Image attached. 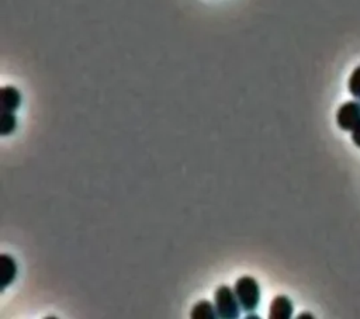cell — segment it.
Here are the masks:
<instances>
[{
  "label": "cell",
  "instance_id": "cell-4",
  "mask_svg": "<svg viewBox=\"0 0 360 319\" xmlns=\"http://www.w3.org/2000/svg\"><path fill=\"white\" fill-rule=\"evenodd\" d=\"M292 302L285 295H277L269 308L270 319H290L292 316Z\"/></svg>",
  "mask_w": 360,
  "mask_h": 319
},
{
  "label": "cell",
  "instance_id": "cell-6",
  "mask_svg": "<svg viewBox=\"0 0 360 319\" xmlns=\"http://www.w3.org/2000/svg\"><path fill=\"white\" fill-rule=\"evenodd\" d=\"M0 104L3 111L14 112L21 104V94L14 86H4L0 91Z\"/></svg>",
  "mask_w": 360,
  "mask_h": 319
},
{
  "label": "cell",
  "instance_id": "cell-2",
  "mask_svg": "<svg viewBox=\"0 0 360 319\" xmlns=\"http://www.w3.org/2000/svg\"><path fill=\"white\" fill-rule=\"evenodd\" d=\"M214 305L218 316L222 319H235L239 316V302L235 291L228 285H221L214 295Z\"/></svg>",
  "mask_w": 360,
  "mask_h": 319
},
{
  "label": "cell",
  "instance_id": "cell-5",
  "mask_svg": "<svg viewBox=\"0 0 360 319\" xmlns=\"http://www.w3.org/2000/svg\"><path fill=\"white\" fill-rule=\"evenodd\" d=\"M17 274V264L15 260L8 254L0 256V289L4 291L15 278Z\"/></svg>",
  "mask_w": 360,
  "mask_h": 319
},
{
  "label": "cell",
  "instance_id": "cell-3",
  "mask_svg": "<svg viewBox=\"0 0 360 319\" xmlns=\"http://www.w3.org/2000/svg\"><path fill=\"white\" fill-rule=\"evenodd\" d=\"M336 122L343 131H352L360 124V101L343 103L336 112Z\"/></svg>",
  "mask_w": 360,
  "mask_h": 319
},
{
  "label": "cell",
  "instance_id": "cell-1",
  "mask_svg": "<svg viewBox=\"0 0 360 319\" xmlns=\"http://www.w3.org/2000/svg\"><path fill=\"white\" fill-rule=\"evenodd\" d=\"M233 291L240 308L245 312L256 311V308L260 304V287L253 277L243 275L238 278L233 285Z\"/></svg>",
  "mask_w": 360,
  "mask_h": 319
},
{
  "label": "cell",
  "instance_id": "cell-11",
  "mask_svg": "<svg viewBox=\"0 0 360 319\" xmlns=\"http://www.w3.org/2000/svg\"><path fill=\"white\" fill-rule=\"evenodd\" d=\"M298 318H312V315H309V313H302V315H300Z\"/></svg>",
  "mask_w": 360,
  "mask_h": 319
},
{
  "label": "cell",
  "instance_id": "cell-8",
  "mask_svg": "<svg viewBox=\"0 0 360 319\" xmlns=\"http://www.w3.org/2000/svg\"><path fill=\"white\" fill-rule=\"evenodd\" d=\"M15 126H17V118H15L14 112L3 111L1 119H0V134L4 136L10 135L14 132Z\"/></svg>",
  "mask_w": 360,
  "mask_h": 319
},
{
  "label": "cell",
  "instance_id": "cell-9",
  "mask_svg": "<svg viewBox=\"0 0 360 319\" xmlns=\"http://www.w3.org/2000/svg\"><path fill=\"white\" fill-rule=\"evenodd\" d=\"M347 87H349V91L350 94L357 98V101H360V66H357L350 77H349V82H347Z\"/></svg>",
  "mask_w": 360,
  "mask_h": 319
},
{
  "label": "cell",
  "instance_id": "cell-10",
  "mask_svg": "<svg viewBox=\"0 0 360 319\" xmlns=\"http://www.w3.org/2000/svg\"><path fill=\"white\" fill-rule=\"evenodd\" d=\"M352 141L354 142V145L357 148H360V124H357L353 129H352Z\"/></svg>",
  "mask_w": 360,
  "mask_h": 319
},
{
  "label": "cell",
  "instance_id": "cell-7",
  "mask_svg": "<svg viewBox=\"0 0 360 319\" xmlns=\"http://www.w3.org/2000/svg\"><path fill=\"white\" fill-rule=\"evenodd\" d=\"M218 316L217 308L214 304H211L210 301H198L190 312V318L193 319H214Z\"/></svg>",
  "mask_w": 360,
  "mask_h": 319
}]
</instances>
